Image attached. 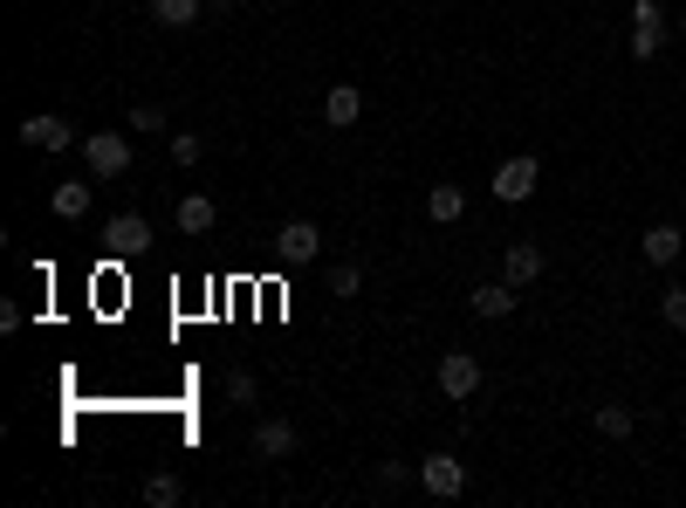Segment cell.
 <instances>
[{
    "label": "cell",
    "instance_id": "cell-25",
    "mask_svg": "<svg viewBox=\"0 0 686 508\" xmlns=\"http://www.w3.org/2000/svg\"><path fill=\"white\" fill-rule=\"evenodd\" d=\"M131 131H166V110H158V103H138V110H131Z\"/></svg>",
    "mask_w": 686,
    "mask_h": 508
},
{
    "label": "cell",
    "instance_id": "cell-10",
    "mask_svg": "<svg viewBox=\"0 0 686 508\" xmlns=\"http://www.w3.org/2000/svg\"><path fill=\"white\" fill-rule=\"evenodd\" d=\"M248 447H255V460H289L302 447V434H296V419H261Z\"/></svg>",
    "mask_w": 686,
    "mask_h": 508
},
{
    "label": "cell",
    "instance_id": "cell-6",
    "mask_svg": "<svg viewBox=\"0 0 686 508\" xmlns=\"http://www.w3.org/2000/svg\"><path fill=\"white\" fill-rule=\"evenodd\" d=\"M419 488H426L433 501H460V495H467V467H460L454 454H426V460H419Z\"/></svg>",
    "mask_w": 686,
    "mask_h": 508
},
{
    "label": "cell",
    "instance_id": "cell-21",
    "mask_svg": "<svg viewBox=\"0 0 686 508\" xmlns=\"http://www.w3.org/2000/svg\"><path fill=\"white\" fill-rule=\"evenodd\" d=\"M199 159H207V138H199V131H172V166H199Z\"/></svg>",
    "mask_w": 686,
    "mask_h": 508
},
{
    "label": "cell",
    "instance_id": "cell-12",
    "mask_svg": "<svg viewBox=\"0 0 686 508\" xmlns=\"http://www.w3.org/2000/svg\"><path fill=\"white\" fill-rule=\"evenodd\" d=\"M467 302H474V317H488V323H495V317H515V302H521V289H515V282L501 276V282H480V289H474Z\"/></svg>",
    "mask_w": 686,
    "mask_h": 508
},
{
    "label": "cell",
    "instance_id": "cell-24",
    "mask_svg": "<svg viewBox=\"0 0 686 508\" xmlns=\"http://www.w3.org/2000/svg\"><path fill=\"white\" fill-rule=\"evenodd\" d=\"M406 481H419V467H406V460H385V467H378V488H385V495L406 488Z\"/></svg>",
    "mask_w": 686,
    "mask_h": 508
},
{
    "label": "cell",
    "instance_id": "cell-11",
    "mask_svg": "<svg viewBox=\"0 0 686 508\" xmlns=\"http://www.w3.org/2000/svg\"><path fill=\"white\" fill-rule=\"evenodd\" d=\"M543 268H549V255H543L536 241H508V248H501V276H508L515 289H529Z\"/></svg>",
    "mask_w": 686,
    "mask_h": 508
},
{
    "label": "cell",
    "instance_id": "cell-14",
    "mask_svg": "<svg viewBox=\"0 0 686 508\" xmlns=\"http://www.w3.org/2000/svg\"><path fill=\"white\" fill-rule=\"evenodd\" d=\"M90 200H97V192H90V179H56V192H49V213H56V220H83V213H90Z\"/></svg>",
    "mask_w": 686,
    "mask_h": 508
},
{
    "label": "cell",
    "instance_id": "cell-26",
    "mask_svg": "<svg viewBox=\"0 0 686 508\" xmlns=\"http://www.w3.org/2000/svg\"><path fill=\"white\" fill-rule=\"evenodd\" d=\"M673 34H686V14H673Z\"/></svg>",
    "mask_w": 686,
    "mask_h": 508
},
{
    "label": "cell",
    "instance_id": "cell-9",
    "mask_svg": "<svg viewBox=\"0 0 686 508\" xmlns=\"http://www.w3.org/2000/svg\"><path fill=\"white\" fill-rule=\"evenodd\" d=\"M638 255H645V268H673L686 255V233L673 220H653V227H645V241H638Z\"/></svg>",
    "mask_w": 686,
    "mask_h": 508
},
{
    "label": "cell",
    "instance_id": "cell-18",
    "mask_svg": "<svg viewBox=\"0 0 686 508\" xmlns=\"http://www.w3.org/2000/svg\"><path fill=\"white\" fill-rule=\"evenodd\" d=\"M199 14H207V0H151V21L158 28H192Z\"/></svg>",
    "mask_w": 686,
    "mask_h": 508
},
{
    "label": "cell",
    "instance_id": "cell-2",
    "mask_svg": "<svg viewBox=\"0 0 686 508\" xmlns=\"http://www.w3.org/2000/svg\"><path fill=\"white\" fill-rule=\"evenodd\" d=\"M76 151H83L90 179H125V172H131V138H125V131H90Z\"/></svg>",
    "mask_w": 686,
    "mask_h": 508
},
{
    "label": "cell",
    "instance_id": "cell-1",
    "mask_svg": "<svg viewBox=\"0 0 686 508\" xmlns=\"http://www.w3.org/2000/svg\"><path fill=\"white\" fill-rule=\"evenodd\" d=\"M666 34H673V14L659 8V0H632V62H659L666 56Z\"/></svg>",
    "mask_w": 686,
    "mask_h": 508
},
{
    "label": "cell",
    "instance_id": "cell-13",
    "mask_svg": "<svg viewBox=\"0 0 686 508\" xmlns=\"http://www.w3.org/2000/svg\"><path fill=\"white\" fill-rule=\"evenodd\" d=\"M357 117H365V90H350V83H337L330 97H322V124H330V131H350Z\"/></svg>",
    "mask_w": 686,
    "mask_h": 508
},
{
    "label": "cell",
    "instance_id": "cell-27",
    "mask_svg": "<svg viewBox=\"0 0 686 508\" xmlns=\"http://www.w3.org/2000/svg\"><path fill=\"white\" fill-rule=\"evenodd\" d=\"M213 8H233V0H213Z\"/></svg>",
    "mask_w": 686,
    "mask_h": 508
},
{
    "label": "cell",
    "instance_id": "cell-20",
    "mask_svg": "<svg viewBox=\"0 0 686 508\" xmlns=\"http://www.w3.org/2000/svg\"><path fill=\"white\" fill-rule=\"evenodd\" d=\"M659 323H666V330H686V282H666V289H659Z\"/></svg>",
    "mask_w": 686,
    "mask_h": 508
},
{
    "label": "cell",
    "instance_id": "cell-15",
    "mask_svg": "<svg viewBox=\"0 0 686 508\" xmlns=\"http://www.w3.org/2000/svg\"><path fill=\"white\" fill-rule=\"evenodd\" d=\"M590 426H597L604 440H632V434H638V412L618 406V399H604V406H590Z\"/></svg>",
    "mask_w": 686,
    "mask_h": 508
},
{
    "label": "cell",
    "instance_id": "cell-4",
    "mask_svg": "<svg viewBox=\"0 0 686 508\" xmlns=\"http://www.w3.org/2000/svg\"><path fill=\"white\" fill-rule=\"evenodd\" d=\"M536 179H543L536 151H515V159H501V166H495V200H501V207H521V200L536 192Z\"/></svg>",
    "mask_w": 686,
    "mask_h": 508
},
{
    "label": "cell",
    "instance_id": "cell-7",
    "mask_svg": "<svg viewBox=\"0 0 686 508\" xmlns=\"http://www.w3.org/2000/svg\"><path fill=\"white\" fill-rule=\"evenodd\" d=\"M439 392H447L454 406H467L480 392V358L474 350H447V358H439Z\"/></svg>",
    "mask_w": 686,
    "mask_h": 508
},
{
    "label": "cell",
    "instance_id": "cell-22",
    "mask_svg": "<svg viewBox=\"0 0 686 508\" xmlns=\"http://www.w3.org/2000/svg\"><path fill=\"white\" fill-rule=\"evenodd\" d=\"M322 289H330L337 302H350L357 289H365V276H357V268H350V261H337V268H330V276H322Z\"/></svg>",
    "mask_w": 686,
    "mask_h": 508
},
{
    "label": "cell",
    "instance_id": "cell-17",
    "mask_svg": "<svg viewBox=\"0 0 686 508\" xmlns=\"http://www.w3.org/2000/svg\"><path fill=\"white\" fill-rule=\"evenodd\" d=\"M460 213H467V192L460 186H426V220L433 227H454Z\"/></svg>",
    "mask_w": 686,
    "mask_h": 508
},
{
    "label": "cell",
    "instance_id": "cell-23",
    "mask_svg": "<svg viewBox=\"0 0 686 508\" xmlns=\"http://www.w3.org/2000/svg\"><path fill=\"white\" fill-rule=\"evenodd\" d=\"M227 399H233V406H255V399H261L255 371H227Z\"/></svg>",
    "mask_w": 686,
    "mask_h": 508
},
{
    "label": "cell",
    "instance_id": "cell-3",
    "mask_svg": "<svg viewBox=\"0 0 686 508\" xmlns=\"http://www.w3.org/2000/svg\"><path fill=\"white\" fill-rule=\"evenodd\" d=\"M316 255H322V227H316V220H281L275 261H281V268H316Z\"/></svg>",
    "mask_w": 686,
    "mask_h": 508
},
{
    "label": "cell",
    "instance_id": "cell-16",
    "mask_svg": "<svg viewBox=\"0 0 686 508\" xmlns=\"http://www.w3.org/2000/svg\"><path fill=\"white\" fill-rule=\"evenodd\" d=\"M179 233H192V241H199V233H213V220H220V207L207 200V192H186V200H179Z\"/></svg>",
    "mask_w": 686,
    "mask_h": 508
},
{
    "label": "cell",
    "instance_id": "cell-5",
    "mask_svg": "<svg viewBox=\"0 0 686 508\" xmlns=\"http://www.w3.org/2000/svg\"><path fill=\"white\" fill-rule=\"evenodd\" d=\"M28 151H69V145H83L76 138V124L69 117H56V110H34V117H21V131H14Z\"/></svg>",
    "mask_w": 686,
    "mask_h": 508
},
{
    "label": "cell",
    "instance_id": "cell-19",
    "mask_svg": "<svg viewBox=\"0 0 686 508\" xmlns=\"http://www.w3.org/2000/svg\"><path fill=\"white\" fill-rule=\"evenodd\" d=\"M145 501H151V508H179V501H186V481L172 475V467H158V475H145Z\"/></svg>",
    "mask_w": 686,
    "mask_h": 508
},
{
    "label": "cell",
    "instance_id": "cell-8",
    "mask_svg": "<svg viewBox=\"0 0 686 508\" xmlns=\"http://www.w3.org/2000/svg\"><path fill=\"white\" fill-rule=\"evenodd\" d=\"M103 241H110L117 261H138V255L151 248V220H145V213H110V220H103Z\"/></svg>",
    "mask_w": 686,
    "mask_h": 508
}]
</instances>
